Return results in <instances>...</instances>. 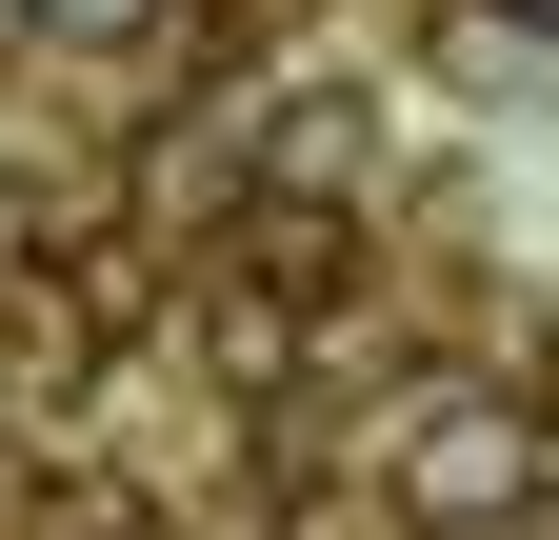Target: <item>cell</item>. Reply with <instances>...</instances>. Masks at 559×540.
<instances>
[{
	"mask_svg": "<svg viewBox=\"0 0 559 540\" xmlns=\"http://www.w3.org/2000/svg\"><path fill=\"white\" fill-rule=\"evenodd\" d=\"M0 260H40V200H21V180H0Z\"/></svg>",
	"mask_w": 559,
	"mask_h": 540,
	"instance_id": "obj_6",
	"label": "cell"
},
{
	"mask_svg": "<svg viewBox=\"0 0 559 540\" xmlns=\"http://www.w3.org/2000/svg\"><path fill=\"white\" fill-rule=\"evenodd\" d=\"M221 281H260V301H300L320 341H340V301L380 281V260H360V200H280V180H260L240 221H221Z\"/></svg>",
	"mask_w": 559,
	"mask_h": 540,
	"instance_id": "obj_3",
	"label": "cell"
},
{
	"mask_svg": "<svg viewBox=\"0 0 559 540\" xmlns=\"http://www.w3.org/2000/svg\"><path fill=\"white\" fill-rule=\"evenodd\" d=\"M0 540H180L160 481H100V460H40L21 501H0Z\"/></svg>",
	"mask_w": 559,
	"mask_h": 540,
	"instance_id": "obj_4",
	"label": "cell"
},
{
	"mask_svg": "<svg viewBox=\"0 0 559 540\" xmlns=\"http://www.w3.org/2000/svg\"><path fill=\"white\" fill-rule=\"evenodd\" d=\"M380 501L400 520H520L539 501V400L520 380H419L380 421Z\"/></svg>",
	"mask_w": 559,
	"mask_h": 540,
	"instance_id": "obj_1",
	"label": "cell"
},
{
	"mask_svg": "<svg viewBox=\"0 0 559 540\" xmlns=\"http://www.w3.org/2000/svg\"><path fill=\"white\" fill-rule=\"evenodd\" d=\"M21 40H40V0H0V60H21Z\"/></svg>",
	"mask_w": 559,
	"mask_h": 540,
	"instance_id": "obj_9",
	"label": "cell"
},
{
	"mask_svg": "<svg viewBox=\"0 0 559 540\" xmlns=\"http://www.w3.org/2000/svg\"><path fill=\"white\" fill-rule=\"evenodd\" d=\"M40 40L60 60H140V40H180V0H40Z\"/></svg>",
	"mask_w": 559,
	"mask_h": 540,
	"instance_id": "obj_5",
	"label": "cell"
},
{
	"mask_svg": "<svg viewBox=\"0 0 559 540\" xmlns=\"http://www.w3.org/2000/svg\"><path fill=\"white\" fill-rule=\"evenodd\" d=\"M479 21H520V40H559V0H479Z\"/></svg>",
	"mask_w": 559,
	"mask_h": 540,
	"instance_id": "obj_7",
	"label": "cell"
},
{
	"mask_svg": "<svg viewBox=\"0 0 559 540\" xmlns=\"http://www.w3.org/2000/svg\"><path fill=\"white\" fill-rule=\"evenodd\" d=\"M100 320H81V281H60V260H0V441H21V421H81V400H100Z\"/></svg>",
	"mask_w": 559,
	"mask_h": 540,
	"instance_id": "obj_2",
	"label": "cell"
},
{
	"mask_svg": "<svg viewBox=\"0 0 559 540\" xmlns=\"http://www.w3.org/2000/svg\"><path fill=\"white\" fill-rule=\"evenodd\" d=\"M400 540H520V520H400Z\"/></svg>",
	"mask_w": 559,
	"mask_h": 540,
	"instance_id": "obj_8",
	"label": "cell"
}]
</instances>
